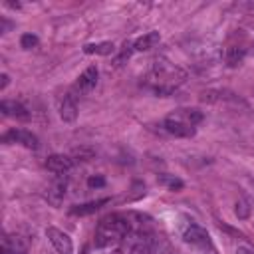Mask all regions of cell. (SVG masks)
Here are the masks:
<instances>
[{
    "instance_id": "6da1fadb",
    "label": "cell",
    "mask_w": 254,
    "mask_h": 254,
    "mask_svg": "<svg viewBox=\"0 0 254 254\" xmlns=\"http://www.w3.org/2000/svg\"><path fill=\"white\" fill-rule=\"evenodd\" d=\"M133 230L131 214H107L99 220L95 230V246L103 248L115 242H121Z\"/></svg>"
},
{
    "instance_id": "7a4b0ae2",
    "label": "cell",
    "mask_w": 254,
    "mask_h": 254,
    "mask_svg": "<svg viewBox=\"0 0 254 254\" xmlns=\"http://www.w3.org/2000/svg\"><path fill=\"white\" fill-rule=\"evenodd\" d=\"M149 79H151V87H153L159 95H169L179 83H183L185 71H181V69H179L177 65H173V64L155 62Z\"/></svg>"
},
{
    "instance_id": "3957f363",
    "label": "cell",
    "mask_w": 254,
    "mask_h": 254,
    "mask_svg": "<svg viewBox=\"0 0 254 254\" xmlns=\"http://www.w3.org/2000/svg\"><path fill=\"white\" fill-rule=\"evenodd\" d=\"M183 240H185L187 244H190V246H194V248L202 250V252L216 254L214 244H212V240H210L208 232H206L200 224H189V226L185 228V232H183Z\"/></svg>"
},
{
    "instance_id": "277c9868",
    "label": "cell",
    "mask_w": 254,
    "mask_h": 254,
    "mask_svg": "<svg viewBox=\"0 0 254 254\" xmlns=\"http://www.w3.org/2000/svg\"><path fill=\"white\" fill-rule=\"evenodd\" d=\"M2 143H18L26 149H38V137L28 129H10L2 135Z\"/></svg>"
},
{
    "instance_id": "5b68a950",
    "label": "cell",
    "mask_w": 254,
    "mask_h": 254,
    "mask_svg": "<svg viewBox=\"0 0 254 254\" xmlns=\"http://www.w3.org/2000/svg\"><path fill=\"white\" fill-rule=\"evenodd\" d=\"M46 236H48V240L52 242V246H54L60 254H71V252H73L71 238H69L64 230H60V228H56V226H48V228H46Z\"/></svg>"
},
{
    "instance_id": "8992f818",
    "label": "cell",
    "mask_w": 254,
    "mask_h": 254,
    "mask_svg": "<svg viewBox=\"0 0 254 254\" xmlns=\"http://www.w3.org/2000/svg\"><path fill=\"white\" fill-rule=\"evenodd\" d=\"M163 129H165L167 133L175 135V137H192V135L196 133V129H194L192 125L185 123L183 119H179V117H175V115H169V117L163 119Z\"/></svg>"
},
{
    "instance_id": "52a82bcc",
    "label": "cell",
    "mask_w": 254,
    "mask_h": 254,
    "mask_svg": "<svg viewBox=\"0 0 254 254\" xmlns=\"http://www.w3.org/2000/svg\"><path fill=\"white\" fill-rule=\"evenodd\" d=\"M77 113H79L77 99H75V95L69 91V93L64 95V99H62V103H60V117H62V121H65V123H73V121L77 119Z\"/></svg>"
},
{
    "instance_id": "ba28073f",
    "label": "cell",
    "mask_w": 254,
    "mask_h": 254,
    "mask_svg": "<svg viewBox=\"0 0 254 254\" xmlns=\"http://www.w3.org/2000/svg\"><path fill=\"white\" fill-rule=\"evenodd\" d=\"M97 75H99V71H97L95 65L85 67V69L79 73L77 81H75V89H77L79 93H89V91L95 87V83H97Z\"/></svg>"
},
{
    "instance_id": "9c48e42d",
    "label": "cell",
    "mask_w": 254,
    "mask_h": 254,
    "mask_svg": "<svg viewBox=\"0 0 254 254\" xmlns=\"http://www.w3.org/2000/svg\"><path fill=\"white\" fill-rule=\"evenodd\" d=\"M71 167H73V161H71L67 155L56 153V155H50V157L46 159V169H48L50 173H54V175H65Z\"/></svg>"
},
{
    "instance_id": "30bf717a",
    "label": "cell",
    "mask_w": 254,
    "mask_h": 254,
    "mask_svg": "<svg viewBox=\"0 0 254 254\" xmlns=\"http://www.w3.org/2000/svg\"><path fill=\"white\" fill-rule=\"evenodd\" d=\"M200 101H206V103H216V101H234V103H240L242 99L236 93H232V91L208 89V91H202L200 93Z\"/></svg>"
},
{
    "instance_id": "8fae6325",
    "label": "cell",
    "mask_w": 254,
    "mask_h": 254,
    "mask_svg": "<svg viewBox=\"0 0 254 254\" xmlns=\"http://www.w3.org/2000/svg\"><path fill=\"white\" fill-rule=\"evenodd\" d=\"M0 111L6 115V117H16V119H30V113L28 109L20 103V101H14V99H4L0 103Z\"/></svg>"
},
{
    "instance_id": "7c38bea8",
    "label": "cell",
    "mask_w": 254,
    "mask_h": 254,
    "mask_svg": "<svg viewBox=\"0 0 254 254\" xmlns=\"http://www.w3.org/2000/svg\"><path fill=\"white\" fill-rule=\"evenodd\" d=\"M107 202H109V198H97V200H89V202H83V204H75V206L69 208V214H73V216H87V214H93L97 208H101Z\"/></svg>"
},
{
    "instance_id": "4fadbf2b",
    "label": "cell",
    "mask_w": 254,
    "mask_h": 254,
    "mask_svg": "<svg viewBox=\"0 0 254 254\" xmlns=\"http://www.w3.org/2000/svg\"><path fill=\"white\" fill-rule=\"evenodd\" d=\"M159 42H161L159 32H147L133 42V48H135V52H147V50H153Z\"/></svg>"
},
{
    "instance_id": "5bb4252c",
    "label": "cell",
    "mask_w": 254,
    "mask_h": 254,
    "mask_svg": "<svg viewBox=\"0 0 254 254\" xmlns=\"http://www.w3.org/2000/svg\"><path fill=\"white\" fill-rule=\"evenodd\" d=\"M64 196H65V181H64V179H58V181L48 189L46 198H48V202H50V204L60 206V204H62V200H64Z\"/></svg>"
},
{
    "instance_id": "9a60e30c",
    "label": "cell",
    "mask_w": 254,
    "mask_h": 254,
    "mask_svg": "<svg viewBox=\"0 0 254 254\" xmlns=\"http://www.w3.org/2000/svg\"><path fill=\"white\" fill-rule=\"evenodd\" d=\"M26 242L20 236H4L2 242V254H24Z\"/></svg>"
},
{
    "instance_id": "2e32d148",
    "label": "cell",
    "mask_w": 254,
    "mask_h": 254,
    "mask_svg": "<svg viewBox=\"0 0 254 254\" xmlns=\"http://www.w3.org/2000/svg\"><path fill=\"white\" fill-rule=\"evenodd\" d=\"M175 117H179V119H183L185 123H189V125H192V127H196L200 121H202V111H198V109H177L175 113H173Z\"/></svg>"
},
{
    "instance_id": "e0dca14e",
    "label": "cell",
    "mask_w": 254,
    "mask_h": 254,
    "mask_svg": "<svg viewBox=\"0 0 254 254\" xmlns=\"http://www.w3.org/2000/svg\"><path fill=\"white\" fill-rule=\"evenodd\" d=\"M244 56H246V48L232 46V48H228V50H226V54H224V62H226V65H228V67H236L238 64H242Z\"/></svg>"
},
{
    "instance_id": "ac0fdd59",
    "label": "cell",
    "mask_w": 254,
    "mask_h": 254,
    "mask_svg": "<svg viewBox=\"0 0 254 254\" xmlns=\"http://www.w3.org/2000/svg\"><path fill=\"white\" fill-rule=\"evenodd\" d=\"M85 54H97V56H111L115 52V46L111 42H99V44H85Z\"/></svg>"
},
{
    "instance_id": "d6986e66",
    "label": "cell",
    "mask_w": 254,
    "mask_h": 254,
    "mask_svg": "<svg viewBox=\"0 0 254 254\" xmlns=\"http://www.w3.org/2000/svg\"><path fill=\"white\" fill-rule=\"evenodd\" d=\"M159 183L165 185V187H169L171 190H181L185 187V183L181 179L173 177V175H159Z\"/></svg>"
},
{
    "instance_id": "ffe728a7",
    "label": "cell",
    "mask_w": 254,
    "mask_h": 254,
    "mask_svg": "<svg viewBox=\"0 0 254 254\" xmlns=\"http://www.w3.org/2000/svg\"><path fill=\"white\" fill-rule=\"evenodd\" d=\"M234 212H236V216H238L240 220H246V218L250 216V204H248V200H246V198H240V200L236 202Z\"/></svg>"
},
{
    "instance_id": "44dd1931",
    "label": "cell",
    "mask_w": 254,
    "mask_h": 254,
    "mask_svg": "<svg viewBox=\"0 0 254 254\" xmlns=\"http://www.w3.org/2000/svg\"><path fill=\"white\" fill-rule=\"evenodd\" d=\"M20 46H22L24 50H32V48H36V46H38V36H34V34H22V38H20Z\"/></svg>"
},
{
    "instance_id": "7402d4cb",
    "label": "cell",
    "mask_w": 254,
    "mask_h": 254,
    "mask_svg": "<svg viewBox=\"0 0 254 254\" xmlns=\"http://www.w3.org/2000/svg\"><path fill=\"white\" fill-rule=\"evenodd\" d=\"M131 254H151V248L147 246V244H135L133 246V250H131Z\"/></svg>"
},
{
    "instance_id": "603a6c76",
    "label": "cell",
    "mask_w": 254,
    "mask_h": 254,
    "mask_svg": "<svg viewBox=\"0 0 254 254\" xmlns=\"http://www.w3.org/2000/svg\"><path fill=\"white\" fill-rule=\"evenodd\" d=\"M87 185L93 189V187H103L105 185V179L103 177H89L87 179Z\"/></svg>"
},
{
    "instance_id": "cb8c5ba5",
    "label": "cell",
    "mask_w": 254,
    "mask_h": 254,
    "mask_svg": "<svg viewBox=\"0 0 254 254\" xmlns=\"http://www.w3.org/2000/svg\"><path fill=\"white\" fill-rule=\"evenodd\" d=\"M236 254H254V248L248 244H238L236 246Z\"/></svg>"
},
{
    "instance_id": "d4e9b609",
    "label": "cell",
    "mask_w": 254,
    "mask_h": 254,
    "mask_svg": "<svg viewBox=\"0 0 254 254\" xmlns=\"http://www.w3.org/2000/svg\"><path fill=\"white\" fill-rule=\"evenodd\" d=\"M73 153H75V155H79V157H83V161H85V159H89V157L93 155V151H91V149H75Z\"/></svg>"
},
{
    "instance_id": "484cf974",
    "label": "cell",
    "mask_w": 254,
    "mask_h": 254,
    "mask_svg": "<svg viewBox=\"0 0 254 254\" xmlns=\"http://www.w3.org/2000/svg\"><path fill=\"white\" fill-rule=\"evenodd\" d=\"M0 79H2V83H0V89H4V87L8 85V81H10V77H8V73H2V75H0Z\"/></svg>"
},
{
    "instance_id": "4316f807",
    "label": "cell",
    "mask_w": 254,
    "mask_h": 254,
    "mask_svg": "<svg viewBox=\"0 0 254 254\" xmlns=\"http://www.w3.org/2000/svg\"><path fill=\"white\" fill-rule=\"evenodd\" d=\"M10 26H12L10 22H6V20H2V28H0V34H6V30H8Z\"/></svg>"
},
{
    "instance_id": "83f0119b",
    "label": "cell",
    "mask_w": 254,
    "mask_h": 254,
    "mask_svg": "<svg viewBox=\"0 0 254 254\" xmlns=\"http://www.w3.org/2000/svg\"><path fill=\"white\" fill-rule=\"evenodd\" d=\"M111 254H123V252H121V250H119V248H117V250H113V252H111Z\"/></svg>"
}]
</instances>
